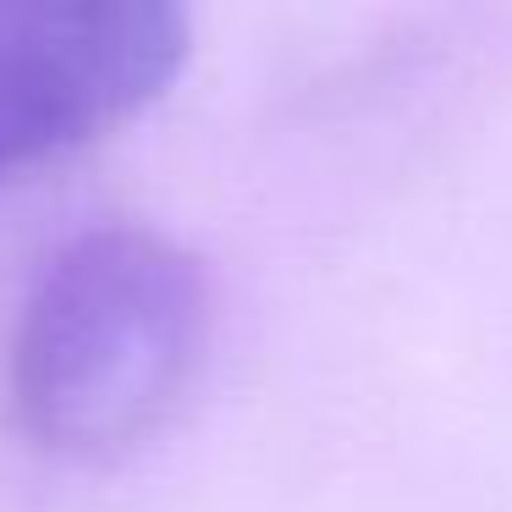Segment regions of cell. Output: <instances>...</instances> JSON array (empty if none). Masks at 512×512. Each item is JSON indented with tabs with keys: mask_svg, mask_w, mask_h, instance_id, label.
Returning a JSON list of instances; mask_svg holds the SVG:
<instances>
[{
	"mask_svg": "<svg viewBox=\"0 0 512 512\" xmlns=\"http://www.w3.org/2000/svg\"><path fill=\"white\" fill-rule=\"evenodd\" d=\"M34 61H28L23 28H17L12 0H0V177L34 160L67 155L61 122L45 100V83H34Z\"/></svg>",
	"mask_w": 512,
	"mask_h": 512,
	"instance_id": "cell-2",
	"label": "cell"
},
{
	"mask_svg": "<svg viewBox=\"0 0 512 512\" xmlns=\"http://www.w3.org/2000/svg\"><path fill=\"white\" fill-rule=\"evenodd\" d=\"M210 342V281L149 226H94L45 259L6 347L28 446L72 463L133 452L182 408Z\"/></svg>",
	"mask_w": 512,
	"mask_h": 512,
	"instance_id": "cell-1",
	"label": "cell"
}]
</instances>
